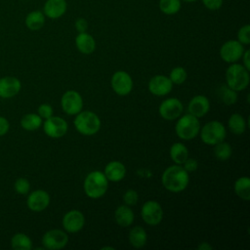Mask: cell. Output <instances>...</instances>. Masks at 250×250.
<instances>
[{
	"instance_id": "8",
	"label": "cell",
	"mask_w": 250,
	"mask_h": 250,
	"mask_svg": "<svg viewBox=\"0 0 250 250\" xmlns=\"http://www.w3.org/2000/svg\"><path fill=\"white\" fill-rule=\"evenodd\" d=\"M68 241L67 234L61 229H50L42 236L43 247L50 250H59L63 248Z\"/></svg>"
},
{
	"instance_id": "22",
	"label": "cell",
	"mask_w": 250,
	"mask_h": 250,
	"mask_svg": "<svg viewBox=\"0 0 250 250\" xmlns=\"http://www.w3.org/2000/svg\"><path fill=\"white\" fill-rule=\"evenodd\" d=\"M134 212L128 205H120L116 208L114 212V219L115 222L122 228L129 227L134 222Z\"/></svg>"
},
{
	"instance_id": "39",
	"label": "cell",
	"mask_w": 250,
	"mask_h": 250,
	"mask_svg": "<svg viewBox=\"0 0 250 250\" xmlns=\"http://www.w3.org/2000/svg\"><path fill=\"white\" fill-rule=\"evenodd\" d=\"M184 164V169L188 173V172H193L197 169L198 167V163L195 159L193 158H187L186 161L183 163Z\"/></svg>"
},
{
	"instance_id": "23",
	"label": "cell",
	"mask_w": 250,
	"mask_h": 250,
	"mask_svg": "<svg viewBox=\"0 0 250 250\" xmlns=\"http://www.w3.org/2000/svg\"><path fill=\"white\" fill-rule=\"evenodd\" d=\"M25 25L30 30H39L45 24V15L41 11H32L25 18Z\"/></svg>"
},
{
	"instance_id": "20",
	"label": "cell",
	"mask_w": 250,
	"mask_h": 250,
	"mask_svg": "<svg viewBox=\"0 0 250 250\" xmlns=\"http://www.w3.org/2000/svg\"><path fill=\"white\" fill-rule=\"evenodd\" d=\"M104 176L110 182H119L126 175V168L120 161H110L104 167Z\"/></svg>"
},
{
	"instance_id": "4",
	"label": "cell",
	"mask_w": 250,
	"mask_h": 250,
	"mask_svg": "<svg viewBox=\"0 0 250 250\" xmlns=\"http://www.w3.org/2000/svg\"><path fill=\"white\" fill-rule=\"evenodd\" d=\"M73 123L75 129L84 136L95 135L101 128L100 117L95 112L89 110L78 112Z\"/></svg>"
},
{
	"instance_id": "27",
	"label": "cell",
	"mask_w": 250,
	"mask_h": 250,
	"mask_svg": "<svg viewBox=\"0 0 250 250\" xmlns=\"http://www.w3.org/2000/svg\"><path fill=\"white\" fill-rule=\"evenodd\" d=\"M234 191L238 197L244 200L250 199V179L247 176L238 178L234 183Z\"/></svg>"
},
{
	"instance_id": "18",
	"label": "cell",
	"mask_w": 250,
	"mask_h": 250,
	"mask_svg": "<svg viewBox=\"0 0 250 250\" xmlns=\"http://www.w3.org/2000/svg\"><path fill=\"white\" fill-rule=\"evenodd\" d=\"M210 109L209 100L202 95H197L193 97L188 105V113L195 117H202L205 115Z\"/></svg>"
},
{
	"instance_id": "2",
	"label": "cell",
	"mask_w": 250,
	"mask_h": 250,
	"mask_svg": "<svg viewBox=\"0 0 250 250\" xmlns=\"http://www.w3.org/2000/svg\"><path fill=\"white\" fill-rule=\"evenodd\" d=\"M107 186L108 180L101 171L90 172L86 176L83 184L86 195L93 199H97L104 195L107 190Z\"/></svg>"
},
{
	"instance_id": "34",
	"label": "cell",
	"mask_w": 250,
	"mask_h": 250,
	"mask_svg": "<svg viewBox=\"0 0 250 250\" xmlns=\"http://www.w3.org/2000/svg\"><path fill=\"white\" fill-rule=\"evenodd\" d=\"M14 188L17 193L21 195H26L30 190V183L26 178H23V177L18 178L14 184Z\"/></svg>"
},
{
	"instance_id": "32",
	"label": "cell",
	"mask_w": 250,
	"mask_h": 250,
	"mask_svg": "<svg viewBox=\"0 0 250 250\" xmlns=\"http://www.w3.org/2000/svg\"><path fill=\"white\" fill-rule=\"evenodd\" d=\"M214 155L219 160H227L231 156L232 149L229 144L225 143L224 141L218 143L214 146Z\"/></svg>"
},
{
	"instance_id": "17",
	"label": "cell",
	"mask_w": 250,
	"mask_h": 250,
	"mask_svg": "<svg viewBox=\"0 0 250 250\" xmlns=\"http://www.w3.org/2000/svg\"><path fill=\"white\" fill-rule=\"evenodd\" d=\"M21 88V83L15 76H4L0 78V97L10 99L17 96Z\"/></svg>"
},
{
	"instance_id": "43",
	"label": "cell",
	"mask_w": 250,
	"mask_h": 250,
	"mask_svg": "<svg viewBox=\"0 0 250 250\" xmlns=\"http://www.w3.org/2000/svg\"><path fill=\"white\" fill-rule=\"evenodd\" d=\"M197 248L199 250H211L213 247L210 244H208V242H202L201 244L198 245Z\"/></svg>"
},
{
	"instance_id": "7",
	"label": "cell",
	"mask_w": 250,
	"mask_h": 250,
	"mask_svg": "<svg viewBox=\"0 0 250 250\" xmlns=\"http://www.w3.org/2000/svg\"><path fill=\"white\" fill-rule=\"evenodd\" d=\"M141 216L146 224L149 226H156L162 221L163 210L157 201L148 200L143 204Z\"/></svg>"
},
{
	"instance_id": "33",
	"label": "cell",
	"mask_w": 250,
	"mask_h": 250,
	"mask_svg": "<svg viewBox=\"0 0 250 250\" xmlns=\"http://www.w3.org/2000/svg\"><path fill=\"white\" fill-rule=\"evenodd\" d=\"M187 76H188V73L186 69L182 66H177L171 70L169 74V79L174 84H182L186 81Z\"/></svg>"
},
{
	"instance_id": "30",
	"label": "cell",
	"mask_w": 250,
	"mask_h": 250,
	"mask_svg": "<svg viewBox=\"0 0 250 250\" xmlns=\"http://www.w3.org/2000/svg\"><path fill=\"white\" fill-rule=\"evenodd\" d=\"M218 96L220 98V100L223 102V104H227V105H230L236 103L237 101V94L236 91L232 90L231 88H229V86H225L222 85L219 89H218Z\"/></svg>"
},
{
	"instance_id": "1",
	"label": "cell",
	"mask_w": 250,
	"mask_h": 250,
	"mask_svg": "<svg viewBox=\"0 0 250 250\" xmlns=\"http://www.w3.org/2000/svg\"><path fill=\"white\" fill-rule=\"evenodd\" d=\"M188 173L179 164L168 167L161 176V183L163 187L172 192H180L186 189L188 185Z\"/></svg>"
},
{
	"instance_id": "28",
	"label": "cell",
	"mask_w": 250,
	"mask_h": 250,
	"mask_svg": "<svg viewBox=\"0 0 250 250\" xmlns=\"http://www.w3.org/2000/svg\"><path fill=\"white\" fill-rule=\"evenodd\" d=\"M228 126L231 133L235 135H241L245 132L246 122L244 120V117L241 114L233 113L229 118Z\"/></svg>"
},
{
	"instance_id": "31",
	"label": "cell",
	"mask_w": 250,
	"mask_h": 250,
	"mask_svg": "<svg viewBox=\"0 0 250 250\" xmlns=\"http://www.w3.org/2000/svg\"><path fill=\"white\" fill-rule=\"evenodd\" d=\"M182 7L181 0H159L160 11L168 16L177 14Z\"/></svg>"
},
{
	"instance_id": "12",
	"label": "cell",
	"mask_w": 250,
	"mask_h": 250,
	"mask_svg": "<svg viewBox=\"0 0 250 250\" xmlns=\"http://www.w3.org/2000/svg\"><path fill=\"white\" fill-rule=\"evenodd\" d=\"M44 133L50 138H61L67 132L66 121L60 116H51L43 123Z\"/></svg>"
},
{
	"instance_id": "16",
	"label": "cell",
	"mask_w": 250,
	"mask_h": 250,
	"mask_svg": "<svg viewBox=\"0 0 250 250\" xmlns=\"http://www.w3.org/2000/svg\"><path fill=\"white\" fill-rule=\"evenodd\" d=\"M172 85L173 83L169 77L165 75H155L148 82V90L152 95L162 97L172 91Z\"/></svg>"
},
{
	"instance_id": "24",
	"label": "cell",
	"mask_w": 250,
	"mask_h": 250,
	"mask_svg": "<svg viewBox=\"0 0 250 250\" xmlns=\"http://www.w3.org/2000/svg\"><path fill=\"white\" fill-rule=\"evenodd\" d=\"M147 240L146 230L142 227H134L129 232V242L135 248H142Z\"/></svg>"
},
{
	"instance_id": "35",
	"label": "cell",
	"mask_w": 250,
	"mask_h": 250,
	"mask_svg": "<svg viewBox=\"0 0 250 250\" xmlns=\"http://www.w3.org/2000/svg\"><path fill=\"white\" fill-rule=\"evenodd\" d=\"M237 41L242 45L250 44V25L244 24L237 31Z\"/></svg>"
},
{
	"instance_id": "3",
	"label": "cell",
	"mask_w": 250,
	"mask_h": 250,
	"mask_svg": "<svg viewBox=\"0 0 250 250\" xmlns=\"http://www.w3.org/2000/svg\"><path fill=\"white\" fill-rule=\"evenodd\" d=\"M227 85L234 91H242L247 88L250 81L249 70L242 64L232 62L226 71Z\"/></svg>"
},
{
	"instance_id": "19",
	"label": "cell",
	"mask_w": 250,
	"mask_h": 250,
	"mask_svg": "<svg viewBox=\"0 0 250 250\" xmlns=\"http://www.w3.org/2000/svg\"><path fill=\"white\" fill-rule=\"evenodd\" d=\"M67 9L65 0H47L44 4L43 13L44 15L52 20L62 17Z\"/></svg>"
},
{
	"instance_id": "25",
	"label": "cell",
	"mask_w": 250,
	"mask_h": 250,
	"mask_svg": "<svg viewBox=\"0 0 250 250\" xmlns=\"http://www.w3.org/2000/svg\"><path fill=\"white\" fill-rule=\"evenodd\" d=\"M170 157L176 164H183L188 157V150L182 143H175L170 147Z\"/></svg>"
},
{
	"instance_id": "42",
	"label": "cell",
	"mask_w": 250,
	"mask_h": 250,
	"mask_svg": "<svg viewBox=\"0 0 250 250\" xmlns=\"http://www.w3.org/2000/svg\"><path fill=\"white\" fill-rule=\"evenodd\" d=\"M249 57H250V51L249 50H246L243 52V55H242V61H243V66L247 69V70H250V60H249Z\"/></svg>"
},
{
	"instance_id": "41",
	"label": "cell",
	"mask_w": 250,
	"mask_h": 250,
	"mask_svg": "<svg viewBox=\"0 0 250 250\" xmlns=\"http://www.w3.org/2000/svg\"><path fill=\"white\" fill-rule=\"evenodd\" d=\"M10 129V123L8 119L0 115V137L6 135Z\"/></svg>"
},
{
	"instance_id": "15",
	"label": "cell",
	"mask_w": 250,
	"mask_h": 250,
	"mask_svg": "<svg viewBox=\"0 0 250 250\" xmlns=\"http://www.w3.org/2000/svg\"><path fill=\"white\" fill-rule=\"evenodd\" d=\"M85 224L84 215L78 210H70L64 214L62 218L63 229L70 233L77 232L82 229Z\"/></svg>"
},
{
	"instance_id": "38",
	"label": "cell",
	"mask_w": 250,
	"mask_h": 250,
	"mask_svg": "<svg viewBox=\"0 0 250 250\" xmlns=\"http://www.w3.org/2000/svg\"><path fill=\"white\" fill-rule=\"evenodd\" d=\"M201 1L204 7L210 11L219 10L224 3V0H201Z\"/></svg>"
},
{
	"instance_id": "26",
	"label": "cell",
	"mask_w": 250,
	"mask_h": 250,
	"mask_svg": "<svg viewBox=\"0 0 250 250\" xmlns=\"http://www.w3.org/2000/svg\"><path fill=\"white\" fill-rule=\"evenodd\" d=\"M11 247L15 250H30L32 241L25 233L17 232L11 238Z\"/></svg>"
},
{
	"instance_id": "13",
	"label": "cell",
	"mask_w": 250,
	"mask_h": 250,
	"mask_svg": "<svg viewBox=\"0 0 250 250\" xmlns=\"http://www.w3.org/2000/svg\"><path fill=\"white\" fill-rule=\"evenodd\" d=\"M184 109L182 102L177 98L164 100L159 105V114L166 120H174L180 117Z\"/></svg>"
},
{
	"instance_id": "9",
	"label": "cell",
	"mask_w": 250,
	"mask_h": 250,
	"mask_svg": "<svg viewBox=\"0 0 250 250\" xmlns=\"http://www.w3.org/2000/svg\"><path fill=\"white\" fill-rule=\"evenodd\" d=\"M61 104L66 114L75 115L81 111L83 107V100L77 91L68 90L62 95Z\"/></svg>"
},
{
	"instance_id": "36",
	"label": "cell",
	"mask_w": 250,
	"mask_h": 250,
	"mask_svg": "<svg viewBox=\"0 0 250 250\" xmlns=\"http://www.w3.org/2000/svg\"><path fill=\"white\" fill-rule=\"evenodd\" d=\"M138 199H139L138 192L136 190H134V189H128L123 194V201L128 206L136 205L137 202H138Z\"/></svg>"
},
{
	"instance_id": "5",
	"label": "cell",
	"mask_w": 250,
	"mask_h": 250,
	"mask_svg": "<svg viewBox=\"0 0 250 250\" xmlns=\"http://www.w3.org/2000/svg\"><path fill=\"white\" fill-rule=\"evenodd\" d=\"M200 123L197 117L188 113L179 118L175 126L177 136L182 140H191L199 134Z\"/></svg>"
},
{
	"instance_id": "37",
	"label": "cell",
	"mask_w": 250,
	"mask_h": 250,
	"mask_svg": "<svg viewBox=\"0 0 250 250\" xmlns=\"http://www.w3.org/2000/svg\"><path fill=\"white\" fill-rule=\"evenodd\" d=\"M37 112L42 119H47L53 115V107L48 104H42L38 106Z\"/></svg>"
},
{
	"instance_id": "21",
	"label": "cell",
	"mask_w": 250,
	"mask_h": 250,
	"mask_svg": "<svg viewBox=\"0 0 250 250\" xmlns=\"http://www.w3.org/2000/svg\"><path fill=\"white\" fill-rule=\"evenodd\" d=\"M75 46L80 53L84 55H90L96 49V41L94 37L86 31L79 32L75 37Z\"/></svg>"
},
{
	"instance_id": "44",
	"label": "cell",
	"mask_w": 250,
	"mask_h": 250,
	"mask_svg": "<svg viewBox=\"0 0 250 250\" xmlns=\"http://www.w3.org/2000/svg\"><path fill=\"white\" fill-rule=\"evenodd\" d=\"M181 1H185V2H194V1H197V0H181Z\"/></svg>"
},
{
	"instance_id": "45",
	"label": "cell",
	"mask_w": 250,
	"mask_h": 250,
	"mask_svg": "<svg viewBox=\"0 0 250 250\" xmlns=\"http://www.w3.org/2000/svg\"><path fill=\"white\" fill-rule=\"evenodd\" d=\"M102 249H114L113 247H109V246H106V247H103Z\"/></svg>"
},
{
	"instance_id": "6",
	"label": "cell",
	"mask_w": 250,
	"mask_h": 250,
	"mask_svg": "<svg viewBox=\"0 0 250 250\" xmlns=\"http://www.w3.org/2000/svg\"><path fill=\"white\" fill-rule=\"evenodd\" d=\"M200 138L202 142L209 146H215L225 140L227 132L224 124L220 121L213 120L207 122L199 130Z\"/></svg>"
},
{
	"instance_id": "29",
	"label": "cell",
	"mask_w": 250,
	"mask_h": 250,
	"mask_svg": "<svg viewBox=\"0 0 250 250\" xmlns=\"http://www.w3.org/2000/svg\"><path fill=\"white\" fill-rule=\"evenodd\" d=\"M42 125V118L36 113L24 114L21 119V126L26 131H35Z\"/></svg>"
},
{
	"instance_id": "40",
	"label": "cell",
	"mask_w": 250,
	"mask_h": 250,
	"mask_svg": "<svg viewBox=\"0 0 250 250\" xmlns=\"http://www.w3.org/2000/svg\"><path fill=\"white\" fill-rule=\"evenodd\" d=\"M74 25H75V29L78 31V33H79V32H85V31L87 30V28H88V22H87V21H86L85 19H83V18L77 19V20L75 21Z\"/></svg>"
},
{
	"instance_id": "11",
	"label": "cell",
	"mask_w": 250,
	"mask_h": 250,
	"mask_svg": "<svg viewBox=\"0 0 250 250\" xmlns=\"http://www.w3.org/2000/svg\"><path fill=\"white\" fill-rule=\"evenodd\" d=\"M110 84L113 91L119 96H127L133 89V80L131 76L123 70H118L113 73Z\"/></svg>"
},
{
	"instance_id": "10",
	"label": "cell",
	"mask_w": 250,
	"mask_h": 250,
	"mask_svg": "<svg viewBox=\"0 0 250 250\" xmlns=\"http://www.w3.org/2000/svg\"><path fill=\"white\" fill-rule=\"evenodd\" d=\"M244 52L243 45L237 40H229L220 48V57L226 62H235L241 59Z\"/></svg>"
},
{
	"instance_id": "14",
	"label": "cell",
	"mask_w": 250,
	"mask_h": 250,
	"mask_svg": "<svg viewBox=\"0 0 250 250\" xmlns=\"http://www.w3.org/2000/svg\"><path fill=\"white\" fill-rule=\"evenodd\" d=\"M50 204V195L43 189H36L30 192L26 199L27 207L33 212H41Z\"/></svg>"
}]
</instances>
